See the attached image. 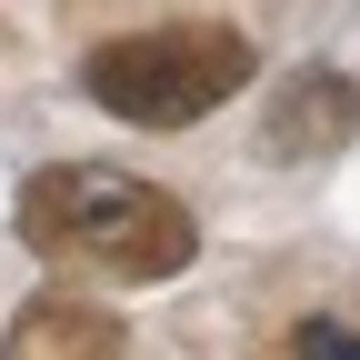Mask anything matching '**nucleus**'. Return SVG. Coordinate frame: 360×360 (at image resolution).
<instances>
[{
    "label": "nucleus",
    "instance_id": "nucleus-1",
    "mask_svg": "<svg viewBox=\"0 0 360 360\" xmlns=\"http://www.w3.org/2000/svg\"><path fill=\"white\" fill-rule=\"evenodd\" d=\"M20 240L60 270H90V281H180L200 260V220L130 170L60 160L20 191Z\"/></svg>",
    "mask_w": 360,
    "mask_h": 360
},
{
    "label": "nucleus",
    "instance_id": "nucleus-2",
    "mask_svg": "<svg viewBox=\"0 0 360 360\" xmlns=\"http://www.w3.org/2000/svg\"><path fill=\"white\" fill-rule=\"evenodd\" d=\"M250 70H260V51L231 20H170V30L101 40V51L80 60V90L110 120H130V130H191V120H210L231 101V90H250Z\"/></svg>",
    "mask_w": 360,
    "mask_h": 360
},
{
    "label": "nucleus",
    "instance_id": "nucleus-3",
    "mask_svg": "<svg viewBox=\"0 0 360 360\" xmlns=\"http://www.w3.org/2000/svg\"><path fill=\"white\" fill-rule=\"evenodd\" d=\"M360 141V80L350 70H290L281 101H270V150L300 160V150H340Z\"/></svg>",
    "mask_w": 360,
    "mask_h": 360
},
{
    "label": "nucleus",
    "instance_id": "nucleus-4",
    "mask_svg": "<svg viewBox=\"0 0 360 360\" xmlns=\"http://www.w3.org/2000/svg\"><path fill=\"white\" fill-rule=\"evenodd\" d=\"M0 350H11V360H120L130 330H120V310H101V300H30Z\"/></svg>",
    "mask_w": 360,
    "mask_h": 360
},
{
    "label": "nucleus",
    "instance_id": "nucleus-5",
    "mask_svg": "<svg viewBox=\"0 0 360 360\" xmlns=\"http://www.w3.org/2000/svg\"><path fill=\"white\" fill-rule=\"evenodd\" d=\"M290 350H300V360H360V330H350V321H300Z\"/></svg>",
    "mask_w": 360,
    "mask_h": 360
}]
</instances>
